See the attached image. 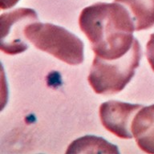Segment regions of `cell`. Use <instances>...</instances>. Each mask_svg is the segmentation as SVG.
Wrapping results in <instances>:
<instances>
[{
  "label": "cell",
  "instance_id": "cell-3",
  "mask_svg": "<svg viewBox=\"0 0 154 154\" xmlns=\"http://www.w3.org/2000/svg\"><path fill=\"white\" fill-rule=\"evenodd\" d=\"M25 35L37 49L67 64L78 65L84 61L83 42L62 26L35 22L25 28Z\"/></svg>",
  "mask_w": 154,
  "mask_h": 154
},
{
  "label": "cell",
  "instance_id": "cell-6",
  "mask_svg": "<svg viewBox=\"0 0 154 154\" xmlns=\"http://www.w3.org/2000/svg\"><path fill=\"white\" fill-rule=\"evenodd\" d=\"M131 129L140 149L154 154V104L143 107L137 112Z\"/></svg>",
  "mask_w": 154,
  "mask_h": 154
},
{
  "label": "cell",
  "instance_id": "cell-1",
  "mask_svg": "<svg viewBox=\"0 0 154 154\" xmlns=\"http://www.w3.org/2000/svg\"><path fill=\"white\" fill-rule=\"evenodd\" d=\"M79 24L99 57L119 59L132 48L134 23L129 11L120 3L98 2L85 7Z\"/></svg>",
  "mask_w": 154,
  "mask_h": 154
},
{
  "label": "cell",
  "instance_id": "cell-10",
  "mask_svg": "<svg viewBox=\"0 0 154 154\" xmlns=\"http://www.w3.org/2000/svg\"><path fill=\"white\" fill-rule=\"evenodd\" d=\"M19 0H0L1 10H7L11 8L17 4Z\"/></svg>",
  "mask_w": 154,
  "mask_h": 154
},
{
  "label": "cell",
  "instance_id": "cell-9",
  "mask_svg": "<svg viewBox=\"0 0 154 154\" xmlns=\"http://www.w3.org/2000/svg\"><path fill=\"white\" fill-rule=\"evenodd\" d=\"M146 50L147 59L154 72V33L150 35L149 42L147 43Z\"/></svg>",
  "mask_w": 154,
  "mask_h": 154
},
{
  "label": "cell",
  "instance_id": "cell-5",
  "mask_svg": "<svg viewBox=\"0 0 154 154\" xmlns=\"http://www.w3.org/2000/svg\"><path fill=\"white\" fill-rule=\"evenodd\" d=\"M141 104L125 103L117 100L104 102L100 107V118L106 129L122 139L133 137L131 125Z\"/></svg>",
  "mask_w": 154,
  "mask_h": 154
},
{
  "label": "cell",
  "instance_id": "cell-7",
  "mask_svg": "<svg viewBox=\"0 0 154 154\" xmlns=\"http://www.w3.org/2000/svg\"><path fill=\"white\" fill-rule=\"evenodd\" d=\"M129 11L135 31L151 28L154 26V0H114Z\"/></svg>",
  "mask_w": 154,
  "mask_h": 154
},
{
  "label": "cell",
  "instance_id": "cell-4",
  "mask_svg": "<svg viewBox=\"0 0 154 154\" xmlns=\"http://www.w3.org/2000/svg\"><path fill=\"white\" fill-rule=\"evenodd\" d=\"M35 22H38V16L31 8H19L2 13L0 18L1 51L8 55H16L27 50L25 28Z\"/></svg>",
  "mask_w": 154,
  "mask_h": 154
},
{
  "label": "cell",
  "instance_id": "cell-8",
  "mask_svg": "<svg viewBox=\"0 0 154 154\" xmlns=\"http://www.w3.org/2000/svg\"><path fill=\"white\" fill-rule=\"evenodd\" d=\"M67 153H116L118 147L101 137L85 136L75 140L70 144Z\"/></svg>",
  "mask_w": 154,
  "mask_h": 154
},
{
  "label": "cell",
  "instance_id": "cell-2",
  "mask_svg": "<svg viewBox=\"0 0 154 154\" xmlns=\"http://www.w3.org/2000/svg\"><path fill=\"white\" fill-rule=\"evenodd\" d=\"M141 48L137 38L125 55L115 60H105L95 55L88 79L94 91L112 95L125 88L135 75L141 59Z\"/></svg>",
  "mask_w": 154,
  "mask_h": 154
}]
</instances>
